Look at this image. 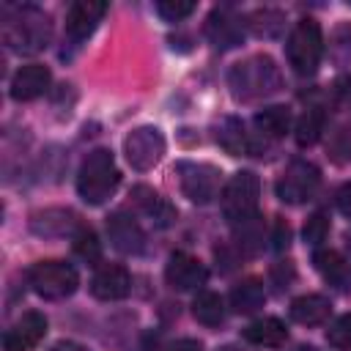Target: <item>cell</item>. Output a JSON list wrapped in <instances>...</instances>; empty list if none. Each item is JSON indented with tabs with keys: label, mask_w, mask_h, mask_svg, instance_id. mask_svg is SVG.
Masks as SVG:
<instances>
[{
	"label": "cell",
	"mask_w": 351,
	"mask_h": 351,
	"mask_svg": "<svg viewBox=\"0 0 351 351\" xmlns=\"http://www.w3.org/2000/svg\"><path fill=\"white\" fill-rule=\"evenodd\" d=\"M293 277H296V271H293V263L291 261H280V263L271 266V280L277 282L280 291L288 288V282H293Z\"/></svg>",
	"instance_id": "34"
},
{
	"label": "cell",
	"mask_w": 351,
	"mask_h": 351,
	"mask_svg": "<svg viewBox=\"0 0 351 351\" xmlns=\"http://www.w3.org/2000/svg\"><path fill=\"white\" fill-rule=\"evenodd\" d=\"M326 340L332 348L337 351H351V313L340 315L329 329H326Z\"/></svg>",
	"instance_id": "31"
},
{
	"label": "cell",
	"mask_w": 351,
	"mask_h": 351,
	"mask_svg": "<svg viewBox=\"0 0 351 351\" xmlns=\"http://www.w3.org/2000/svg\"><path fill=\"white\" fill-rule=\"evenodd\" d=\"M49 351H88V348L80 346V343H74V340H58V343L49 346Z\"/></svg>",
	"instance_id": "37"
},
{
	"label": "cell",
	"mask_w": 351,
	"mask_h": 351,
	"mask_svg": "<svg viewBox=\"0 0 351 351\" xmlns=\"http://www.w3.org/2000/svg\"><path fill=\"white\" fill-rule=\"evenodd\" d=\"M228 82H230V93L239 101H255V99L271 96L282 88L280 69L274 66V60L269 55H252V58L236 63L228 74Z\"/></svg>",
	"instance_id": "2"
},
{
	"label": "cell",
	"mask_w": 351,
	"mask_h": 351,
	"mask_svg": "<svg viewBox=\"0 0 351 351\" xmlns=\"http://www.w3.org/2000/svg\"><path fill=\"white\" fill-rule=\"evenodd\" d=\"M206 266L186 252H173L165 266V280L173 291H197L206 282Z\"/></svg>",
	"instance_id": "12"
},
{
	"label": "cell",
	"mask_w": 351,
	"mask_h": 351,
	"mask_svg": "<svg viewBox=\"0 0 351 351\" xmlns=\"http://www.w3.org/2000/svg\"><path fill=\"white\" fill-rule=\"evenodd\" d=\"M324 123H326V112H324L321 107L304 110V115L296 121V132H293L296 143H299L302 148L315 145V143L321 140V134H324Z\"/></svg>",
	"instance_id": "26"
},
{
	"label": "cell",
	"mask_w": 351,
	"mask_h": 351,
	"mask_svg": "<svg viewBox=\"0 0 351 351\" xmlns=\"http://www.w3.org/2000/svg\"><path fill=\"white\" fill-rule=\"evenodd\" d=\"M192 315L203 326H219L225 321V304H222L219 293H214V291H197V296L192 302Z\"/></svg>",
	"instance_id": "25"
},
{
	"label": "cell",
	"mask_w": 351,
	"mask_h": 351,
	"mask_svg": "<svg viewBox=\"0 0 351 351\" xmlns=\"http://www.w3.org/2000/svg\"><path fill=\"white\" fill-rule=\"evenodd\" d=\"M318 184H321V170L313 162H307V159H293L282 170V176L277 178L274 192H277V197L282 203L299 206V203H304V200L313 197V192L318 189Z\"/></svg>",
	"instance_id": "7"
},
{
	"label": "cell",
	"mask_w": 351,
	"mask_h": 351,
	"mask_svg": "<svg viewBox=\"0 0 351 351\" xmlns=\"http://www.w3.org/2000/svg\"><path fill=\"white\" fill-rule=\"evenodd\" d=\"M258 200H261V181L252 170H239L228 178L219 195L222 214L230 225H247L258 214Z\"/></svg>",
	"instance_id": "4"
},
{
	"label": "cell",
	"mask_w": 351,
	"mask_h": 351,
	"mask_svg": "<svg viewBox=\"0 0 351 351\" xmlns=\"http://www.w3.org/2000/svg\"><path fill=\"white\" fill-rule=\"evenodd\" d=\"M326 151H329V159L343 165L351 159V126H340L332 132L329 143H326Z\"/></svg>",
	"instance_id": "29"
},
{
	"label": "cell",
	"mask_w": 351,
	"mask_h": 351,
	"mask_svg": "<svg viewBox=\"0 0 351 351\" xmlns=\"http://www.w3.org/2000/svg\"><path fill=\"white\" fill-rule=\"evenodd\" d=\"M302 236H304V244H310V247H318L321 241H326V236H329V217L324 211L310 214L307 222H304Z\"/></svg>",
	"instance_id": "30"
},
{
	"label": "cell",
	"mask_w": 351,
	"mask_h": 351,
	"mask_svg": "<svg viewBox=\"0 0 351 351\" xmlns=\"http://www.w3.org/2000/svg\"><path fill=\"white\" fill-rule=\"evenodd\" d=\"M244 340L261 348H277L288 340V329L280 318H258L244 329Z\"/></svg>",
	"instance_id": "22"
},
{
	"label": "cell",
	"mask_w": 351,
	"mask_h": 351,
	"mask_svg": "<svg viewBox=\"0 0 351 351\" xmlns=\"http://www.w3.org/2000/svg\"><path fill=\"white\" fill-rule=\"evenodd\" d=\"M118 184H121V173L107 148H96L82 159L77 173V192L85 203L90 206L104 203L118 189Z\"/></svg>",
	"instance_id": "3"
},
{
	"label": "cell",
	"mask_w": 351,
	"mask_h": 351,
	"mask_svg": "<svg viewBox=\"0 0 351 351\" xmlns=\"http://www.w3.org/2000/svg\"><path fill=\"white\" fill-rule=\"evenodd\" d=\"M170 351H203V346H200L197 340H192V337H184V340L173 343V346H170Z\"/></svg>",
	"instance_id": "36"
},
{
	"label": "cell",
	"mask_w": 351,
	"mask_h": 351,
	"mask_svg": "<svg viewBox=\"0 0 351 351\" xmlns=\"http://www.w3.org/2000/svg\"><path fill=\"white\" fill-rule=\"evenodd\" d=\"M178 181H181V192L197 203L206 206L217 197L219 192V170L214 165L206 162H178Z\"/></svg>",
	"instance_id": "8"
},
{
	"label": "cell",
	"mask_w": 351,
	"mask_h": 351,
	"mask_svg": "<svg viewBox=\"0 0 351 351\" xmlns=\"http://www.w3.org/2000/svg\"><path fill=\"white\" fill-rule=\"evenodd\" d=\"M44 335H47V318L41 313L30 310L19 321H14L11 329L3 335V348L5 351H30L41 343Z\"/></svg>",
	"instance_id": "14"
},
{
	"label": "cell",
	"mask_w": 351,
	"mask_h": 351,
	"mask_svg": "<svg viewBox=\"0 0 351 351\" xmlns=\"http://www.w3.org/2000/svg\"><path fill=\"white\" fill-rule=\"evenodd\" d=\"M282 22H285V16L280 11H274V8H258V11H252L247 16V25H250V30L258 38H274V36H280Z\"/></svg>",
	"instance_id": "27"
},
{
	"label": "cell",
	"mask_w": 351,
	"mask_h": 351,
	"mask_svg": "<svg viewBox=\"0 0 351 351\" xmlns=\"http://www.w3.org/2000/svg\"><path fill=\"white\" fill-rule=\"evenodd\" d=\"M27 282L41 299L58 302V299H66L77 291L80 277H77L74 266L66 261H38L30 266Z\"/></svg>",
	"instance_id": "6"
},
{
	"label": "cell",
	"mask_w": 351,
	"mask_h": 351,
	"mask_svg": "<svg viewBox=\"0 0 351 351\" xmlns=\"http://www.w3.org/2000/svg\"><path fill=\"white\" fill-rule=\"evenodd\" d=\"M49 69L41 66V63H30V66H22L14 77H11V99L16 101H30L36 96H41L47 88H49Z\"/></svg>",
	"instance_id": "17"
},
{
	"label": "cell",
	"mask_w": 351,
	"mask_h": 351,
	"mask_svg": "<svg viewBox=\"0 0 351 351\" xmlns=\"http://www.w3.org/2000/svg\"><path fill=\"white\" fill-rule=\"evenodd\" d=\"M107 236L110 244L123 255H143L145 252V233L134 217L126 211H115L107 217Z\"/></svg>",
	"instance_id": "11"
},
{
	"label": "cell",
	"mask_w": 351,
	"mask_h": 351,
	"mask_svg": "<svg viewBox=\"0 0 351 351\" xmlns=\"http://www.w3.org/2000/svg\"><path fill=\"white\" fill-rule=\"evenodd\" d=\"M313 263H315V269H318V274L329 282V285H335L337 291H346L348 288V263H346V258L337 252V250H315V255H313Z\"/></svg>",
	"instance_id": "21"
},
{
	"label": "cell",
	"mask_w": 351,
	"mask_h": 351,
	"mask_svg": "<svg viewBox=\"0 0 351 351\" xmlns=\"http://www.w3.org/2000/svg\"><path fill=\"white\" fill-rule=\"evenodd\" d=\"M206 36L217 49H233L244 41V22L230 8H214L206 19Z\"/></svg>",
	"instance_id": "13"
},
{
	"label": "cell",
	"mask_w": 351,
	"mask_h": 351,
	"mask_svg": "<svg viewBox=\"0 0 351 351\" xmlns=\"http://www.w3.org/2000/svg\"><path fill=\"white\" fill-rule=\"evenodd\" d=\"M156 11L167 22H181L184 16H189L195 11V3H189V0H159Z\"/></svg>",
	"instance_id": "32"
},
{
	"label": "cell",
	"mask_w": 351,
	"mask_h": 351,
	"mask_svg": "<svg viewBox=\"0 0 351 351\" xmlns=\"http://www.w3.org/2000/svg\"><path fill=\"white\" fill-rule=\"evenodd\" d=\"M329 313H332V304L321 293H304L291 302V318L302 326H318L329 318Z\"/></svg>",
	"instance_id": "20"
},
{
	"label": "cell",
	"mask_w": 351,
	"mask_h": 351,
	"mask_svg": "<svg viewBox=\"0 0 351 351\" xmlns=\"http://www.w3.org/2000/svg\"><path fill=\"white\" fill-rule=\"evenodd\" d=\"M252 123H255V129H258L261 137L277 140V137H285V132L291 126V112L282 104H271V107H263L261 112H255Z\"/></svg>",
	"instance_id": "24"
},
{
	"label": "cell",
	"mask_w": 351,
	"mask_h": 351,
	"mask_svg": "<svg viewBox=\"0 0 351 351\" xmlns=\"http://www.w3.org/2000/svg\"><path fill=\"white\" fill-rule=\"evenodd\" d=\"M129 291H132V277L118 263H101L90 277V293L101 302H118L129 296Z\"/></svg>",
	"instance_id": "15"
},
{
	"label": "cell",
	"mask_w": 351,
	"mask_h": 351,
	"mask_svg": "<svg viewBox=\"0 0 351 351\" xmlns=\"http://www.w3.org/2000/svg\"><path fill=\"white\" fill-rule=\"evenodd\" d=\"M321 55H324V36H321L318 22L315 19H299L288 36V44H285L288 66L296 74L310 77V74H315Z\"/></svg>",
	"instance_id": "5"
},
{
	"label": "cell",
	"mask_w": 351,
	"mask_h": 351,
	"mask_svg": "<svg viewBox=\"0 0 351 351\" xmlns=\"http://www.w3.org/2000/svg\"><path fill=\"white\" fill-rule=\"evenodd\" d=\"M337 208H340L343 217L351 219V184H343V186L337 189Z\"/></svg>",
	"instance_id": "35"
},
{
	"label": "cell",
	"mask_w": 351,
	"mask_h": 351,
	"mask_svg": "<svg viewBox=\"0 0 351 351\" xmlns=\"http://www.w3.org/2000/svg\"><path fill=\"white\" fill-rule=\"evenodd\" d=\"M288 244H291V225L282 217H277L274 225H271V247L282 252Z\"/></svg>",
	"instance_id": "33"
},
{
	"label": "cell",
	"mask_w": 351,
	"mask_h": 351,
	"mask_svg": "<svg viewBox=\"0 0 351 351\" xmlns=\"http://www.w3.org/2000/svg\"><path fill=\"white\" fill-rule=\"evenodd\" d=\"M291 351H318L315 346H307V343H302V346H293Z\"/></svg>",
	"instance_id": "38"
},
{
	"label": "cell",
	"mask_w": 351,
	"mask_h": 351,
	"mask_svg": "<svg viewBox=\"0 0 351 351\" xmlns=\"http://www.w3.org/2000/svg\"><path fill=\"white\" fill-rule=\"evenodd\" d=\"M107 5L99 0H77L66 11V41L71 47H80L101 22Z\"/></svg>",
	"instance_id": "10"
},
{
	"label": "cell",
	"mask_w": 351,
	"mask_h": 351,
	"mask_svg": "<svg viewBox=\"0 0 351 351\" xmlns=\"http://www.w3.org/2000/svg\"><path fill=\"white\" fill-rule=\"evenodd\" d=\"M77 228V214L69 208H44L30 217V230L38 236H66Z\"/></svg>",
	"instance_id": "19"
},
{
	"label": "cell",
	"mask_w": 351,
	"mask_h": 351,
	"mask_svg": "<svg viewBox=\"0 0 351 351\" xmlns=\"http://www.w3.org/2000/svg\"><path fill=\"white\" fill-rule=\"evenodd\" d=\"M74 255L82 258L85 263H96L101 258V244H99V239H96V233L90 228L77 230V236H74Z\"/></svg>",
	"instance_id": "28"
},
{
	"label": "cell",
	"mask_w": 351,
	"mask_h": 351,
	"mask_svg": "<svg viewBox=\"0 0 351 351\" xmlns=\"http://www.w3.org/2000/svg\"><path fill=\"white\" fill-rule=\"evenodd\" d=\"M52 38L49 16L36 5H8L3 11V41L16 55H36Z\"/></svg>",
	"instance_id": "1"
},
{
	"label": "cell",
	"mask_w": 351,
	"mask_h": 351,
	"mask_svg": "<svg viewBox=\"0 0 351 351\" xmlns=\"http://www.w3.org/2000/svg\"><path fill=\"white\" fill-rule=\"evenodd\" d=\"M132 200L140 206V211H143L145 217L154 219V225L167 228V225L176 222V208H173L159 192H154L151 186H145V184L134 186V189H132Z\"/></svg>",
	"instance_id": "18"
},
{
	"label": "cell",
	"mask_w": 351,
	"mask_h": 351,
	"mask_svg": "<svg viewBox=\"0 0 351 351\" xmlns=\"http://www.w3.org/2000/svg\"><path fill=\"white\" fill-rule=\"evenodd\" d=\"M217 143L230 156H258L261 154V143L244 129V123L239 118H222V123L217 126Z\"/></svg>",
	"instance_id": "16"
},
{
	"label": "cell",
	"mask_w": 351,
	"mask_h": 351,
	"mask_svg": "<svg viewBox=\"0 0 351 351\" xmlns=\"http://www.w3.org/2000/svg\"><path fill=\"white\" fill-rule=\"evenodd\" d=\"M219 351H247V348H239V346H222Z\"/></svg>",
	"instance_id": "39"
},
{
	"label": "cell",
	"mask_w": 351,
	"mask_h": 351,
	"mask_svg": "<svg viewBox=\"0 0 351 351\" xmlns=\"http://www.w3.org/2000/svg\"><path fill=\"white\" fill-rule=\"evenodd\" d=\"M263 302H266V291H263V282L255 280V277H247V280L236 282L233 291H230V307L239 315L255 313L258 307H263Z\"/></svg>",
	"instance_id": "23"
},
{
	"label": "cell",
	"mask_w": 351,
	"mask_h": 351,
	"mask_svg": "<svg viewBox=\"0 0 351 351\" xmlns=\"http://www.w3.org/2000/svg\"><path fill=\"white\" fill-rule=\"evenodd\" d=\"M123 154H126V162L134 167V170H151L162 154H165V137L156 126H137L126 134L123 140Z\"/></svg>",
	"instance_id": "9"
}]
</instances>
